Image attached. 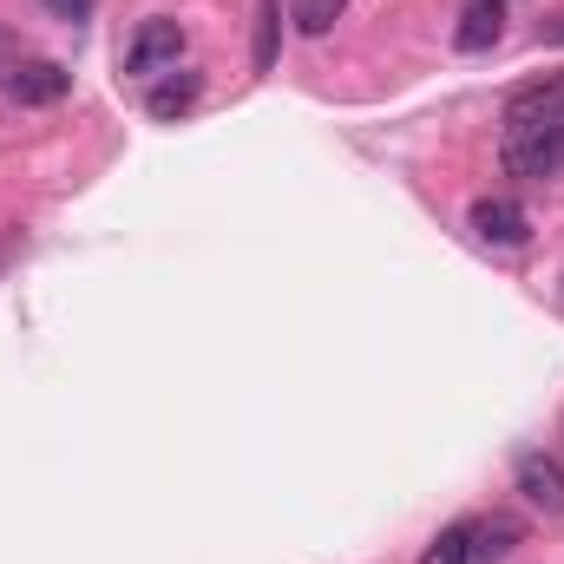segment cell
<instances>
[{
    "label": "cell",
    "instance_id": "cell-1",
    "mask_svg": "<svg viewBox=\"0 0 564 564\" xmlns=\"http://www.w3.org/2000/svg\"><path fill=\"white\" fill-rule=\"evenodd\" d=\"M519 539L525 532L512 512H473V519H453L421 552V564H506L519 552Z\"/></svg>",
    "mask_w": 564,
    "mask_h": 564
},
{
    "label": "cell",
    "instance_id": "cell-2",
    "mask_svg": "<svg viewBox=\"0 0 564 564\" xmlns=\"http://www.w3.org/2000/svg\"><path fill=\"white\" fill-rule=\"evenodd\" d=\"M499 164L525 184H545L564 171V126H506L499 139Z\"/></svg>",
    "mask_w": 564,
    "mask_h": 564
},
{
    "label": "cell",
    "instance_id": "cell-3",
    "mask_svg": "<svg viewBox=\"0 0 564 564\" xmlns=\"http://www.w3.org/2000/svg\"><path fill=\"white\" fill-rule=\"evenodd\" d=\"M184 59V26L177 20H144L126 46V73L132 79H158V73H177Z\"/></svg>",
    "mask_w": 564,
    "mask_h": 564
},
{
    "label": "cell",
    "instance_id": "cell-4",
    "mask_svg": "<svg viewBox=\"0 0 564 564\" xmlns=\"http://www.w3.org/2000/svg\"><path fill=\"white\" fill-rule=\"evenodd\" d=\"M0 93H7L13 106H59V99L73 93V73H66L59 59H20V66L0 79Z\"/></svg>",
    "mask_w": 564,
    "mask_h": 564
},
{
    "label": "cell",
    "instance_id": "cell-5",
    "mask_svg": "<svg viewBox=\"0 0 564 564\" xmlns=\"http://www.w3.org/2000/svg\"><path fill=\"white\" fill-rule=\"evenodd\" d=\"M466 224H473V237L492 243V250H519V243L532 237V217H525V204H512V197H479V204L466 210Z\"/></svg>",
    "mask_w": 564,
    "mask_h": 564
},
{
    "label": "cell",
    "instance_id": "cell-6",
    "mask_svg": "<svg viewBox=\"0 0 564 564\" xmlns=\"http://www.w3.org/2000/svg\"><path fill=\"white\" fill-rule=\"evenodd\" d=\"M512 486H519V499L539 506L545 519H564V466L558 459H545V453H519Z\"/></svg>",
    "mask_w": 564,
    "mask_h": 564
},
{
    "label": "cell",
    "instance_id": "cell-7",
    "mask_svg": "<svg viewBox=\"0 0 564 564\" xmlns=\"http://www.w3.org/2000/svg\"><path fill=\"white\" fill-rule=\"evenodd\" d=\"M506 126H564V73L539 79V86H519L506 99Z\"/></svg>",
    "mask_w": 564,
    "mask_h": 564
},
{
    "label": "cell",
    "instance_id": "cell-8",
    "mask_svg": "<svg viewBox=\"0 0 564 564\" xmlns=\"http://www.w3.org/2000/svg\"><path fill=\"white\" fill-rule=\"evenodd\" d=\"M506 40V0H466L459 26H453V46L459 53H492Z\"/></svg>",
    "mask_w": 564,
    "mask_h": 564
},
{
    "label": "cell",
    "instance_id": "cell-9",
    "mask_svg": "<svg viewBox=\"0 0 564 564\" xmlns=\"http://www.w3.org/2000/svg\"><path fill=\"white\" fill-rule=\"evenodd\" d=\"M197 99H204V73H191V66H184L177 79H158V86L144 93V112H151V119H184Z\"/></svg>",
    "mask_w": 564,
    "mask_h": 564
},
{
    "label": "cell",
    "instance_id": "cell-10",
    "mask_svg": "<svg viewBox=\"0 0 564 564\" xmlns=\"http://www.w3.org/2000/svg\"><path fill=\"white\" fill-rule=\"evenodd\" d=\"M341 13H348V0H289V20H295L308 40H322Z\"/></svg>",
    "mask_w": 564,
    "mask_h": 564
},
{
    "label": "cell",
    "instance_id": "cell-11",
    "mask_svg": "<svg viewBox=\"0 0 564 564\" xmlns=\"http://www.w3.org/2000/svg\"><path fill=\"white\" fill-rule=\"evenodd\" d=\"M276 40H282V7L263 0V13H257V73L276 66Z\"/></svg>",
    "mask_w": 564,
    "mask_h": 564
},
{
    "label": "cell",
    "instance_id": "cell-12",
    "mask_svg": "<svg viewBox=\"0 0 564 564\" xmlns=\"http://www.w3.org/2000/svg\"><path fill=\"white\" fill-rule=\"evenodd\" d=\"M40 7H46L53 20H66V26H79V20L93 13V0H40Z\"/></svg>",
    "mask_w": 564,
    "mask_h": 564
},
{
    "label": "cell",
    "instance_id": "cell-13",
    "mask_svg": "<svg viewBox=\"0 0 564 564\" xmlns=\"http://www.w3.org/2000/svg\"><path fill=\"white\" fill-rule=\"evenodd\" d=\"M13 66H20V40H13V33H7V26H0V79H7V73H13Z\"/></svg>",
    "mask_w": 564,
    "mask_h": 564
},
{
    "label": "cell",
    "instance_id": "cell-14",
    "mask_svg": "<svg viewBox=\"0 0 564 564\" xmlns=\"http://www.w3.org/2000/svg\"><path fill=\"white\" fill-rule=\"evenodd\" d=\"M539 40H564V20H552V26H539Z\"/></svg>",
    "mask_w": 564,
    "mask_h": 564
}]
</instances>
